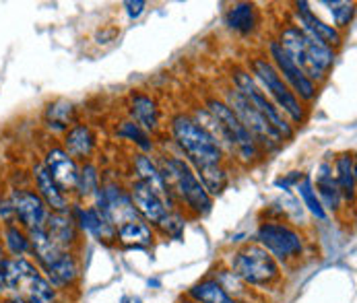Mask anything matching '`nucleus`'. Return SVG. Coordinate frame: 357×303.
Masks as SVG:
<instances>
[{
    "label": "nucleus",
    "mask_w": 357,
    "mask_h": 303,
    "mask_svg": "<svg viewBox=\"0 0 357 303\" xmlns=\"http://www.w3.org/2000/svg\"><path fill=\"white\" fill-rule=\"evenodd\" d=\"M172 132L178 143V147L186 155V163H192L197 169V178L201 180L204 190L211 194H221L227 186V173L221 167L223 149L219 143L211 137L208 130L186 114H180L172 120Z\"/></svg>",
    "instance_id": "f257e3e1"
},
{
    "label": "nucleus",
    "mask_w": 357,
    "mask_h": 303,
    "mask_svg": "<svg viewBox=\"0 0 357 303\" xmlns=\"http://www.w3.org/2000/svg\"><path fill=\"white\" fill-rule=\"evenodd\" d=\"M281 50L287 54V58L306 75L312 83L324 81L326 72L335 64V52L326 48L324 44L314 42L298 27H287L281 31V38L277 42Z\"/></svg>",
    "instance_id": "f03ea898"
},
{
    "label": "nucleus",
    "mask_w": 357,
    "mask_h": 303,
    "mask_svg": "<svg viewBox=\"0 0 357 303\" xmlns=\"http://www.w3.org/2000/svg\"><path fill=\"white\" fill-rule=\"evenodd\" d=\"M161 176L165 182V188L172 196V202L180 201L186 204L195 215L204 217L213 208V199L204 190L201 180L192 171V167L180 159V157H167L161 165Z\"/></svg>",
    "instance_id": "7ed1b4c3"
},
{
    "label": "nucleus",
    "mask_w": 357,
    "mask_h": 303,
    "mask_svg": "<svg viewBox=\"0 0 357 303\" xmlns=\"http://www.w3.org/2000/svg\"><path fill=\"white\" fill-rule=\"evenodd\" d=\"M231 272L250 287H268L279 279V262L260 248L258 244H248L231 258Z\"/></svg>",
    "instance_id": "20e7f679"
},
{
    "label": "nucleus",
    "mask_w": 357,
    "mask_h": 303,
    "mask_svg": "<svg viewBox=\"0 0 357 303\" xmlns=\"http://www.w3.org/2000/svg\"><path fill=\"white\" fill-rule=\"evenodd\" d=\"M256 240L277 262H289L304 254L302 235L285 223H262L256 231Z\"/></svg>",
    "instance_id": "39448f33"
},
{
    "label": "nucleus",
    "mask_w": 357,
    "mask_h": 303,
    "mask_svg": "<svg viewBox=\"0 0 357 303\" xmlns=\"http://www.w3.org/2000/svg\"><path fill=\"white\" fill-rule=\"evenodd\" d=\"M252 72L256 79L262 83V87L266 89V93L277 101V109H283L296 124H302L306 114L300 100L291 93V89L285 85V81L281 79V75L277 72V68L273 66V62H268L266 58H255L252 60Z\"/></svg>",
    "instance_id": "423d86ee"
},
{
    "label": "nucleus",
    "mask_w": 357,
    "mask_h": 303,
    "mask_svg": "<svg viewBox=\"0 0 357 303\" xmlns=\"http://www.w3.org/2000/svg\"><path fill=\"white\" fill-rule=\"evenodd\" d=\"M223 103L234 111V116H236V118L242 122V126L255 137V141L266 145L268 149H277V147L283 143L281 134L262 118V114H260L255 105L246 100L240 91H227Z\"/></svg>",
    "instance_id": "0eeeda50"
},
{
    "label": "nucleus",
    "mask_w": 357,
    "mask_h": 303,
    "mask_svg": "<svg viewBox=\"0 0 357 303\" xmlns=\"http://www.w3.org/2000/svg\"><path fill=\"white\" fill-rule=\"evenodd\" d=\"M234 83H236V91H240L246 100L250 101L252 105H255L256 109L262 114V118L281 134V139L283 141H289V139H294V128L283 120V116H281V111L271 103V101L266 100V93L256 85V81L248 75V72H244V70H240V68H236L234 70Z\"/></svg>",
    "instance_id": "6e6552de"
},
{
    "label": "nucleus",
    "mask_w": 357,
    "mask_h": 303,
    "mask_svg": "<svg viewBox=\"0 0 357 303\" xmlns=\"http://www.w3.org/2000/svg\"><path fill=\"white\" fill-rule=\"evenodd\" d=\"M271 58L275 62L273 66L277 68L279 75H283L281 79L285 81V85L291 89V93L296 98H300V100L304 101H312L316 98V85L287 58V54L281 50V46L277 42L271 44Z\"/></svg>",
    "instance_id": "1a4fd4ad"
},
{
    "label": "nucleus",
    "mask_w": 357,
    "mask_h": 303,
    "mask_svg": "<svg viewBox=\"0 0 357 303\" xmlns=\"http://www.w3.org/2000/svg\"><path fill=\"white\" fill-rule=\"evenodd\" d=\"M10 204L15 210V217L27 227V231L44 229L48 221V206L40 199V194L29 190H15L10 196Z\"/></svg>",
    "instance_id": "9d476101"
},
{
    "label": "nucleus",
    "mask_w": 357,
    "mask_h": 303,
    "mask_svg": "<svg viewBox=\"0 0 357 303\" xmlns=\"http://www.w3.org/2000/svg\"><path fill=\"white\" fill-rule=\"evenodd\" d=\"M296 15H298V21H300V27L298 29H302L307 38H312L318 44H324L331 50L337 48V46H341L343 38H341L339 29H335L333 25H326L322 19H318L312 13V8H310L307 2H298L296 4Z\"/></svg>",
    "instance_id": "9b49d317"
},
{
    "label": "nucleus",
    "mask_w": 357,
    "mask_h": 303,
    "mask_svg": "<svg viewBox=\"0 0 357 303\" xmlns=\"http://www.w3.org/2000/svg\"><path fill=\"white\" fill-rule=\"evenodd\" d=\"M46 171L50 173V178L54 180V184L60 188V192H73L77 186V178H79V167L77 161L60 147H54L46 155L44 161Z\"/></svg>",
    "instance_id": "f8f14e48"
},
{
    "label": "nucleus",
    "mask_w": 357,
    "mask_h": 303,
    "mask_svg": "<svg viewBox=\"0 0 357 303\" xmlns=\"http://www.w3.org/2000/svg\"><path fill=\"white\" fill-rule=\"evenodd\" d=\"M40 272L29 258H4L0 264V295H19L21 287Z\"/></svg>",
    "instance_id": "ddd939ff"
},
{
    "label": "nucleus",
    "mask_w": 357,
    "mask_h": 303,
    "mask_svg": "<svg viewBox=\"0 0 357 303\" xmlns=\"http://www.w3.org/2000/svg\"><path fill=\"white\" fill-rule=\"evenodd\" d=\"M130 201L135 204L137 212L141 215V219H145L153 227H159L163 223V219L169 215L165 202L161 201L151 188H147L139 180L132 182V186H130Z\"/></svg>",
    "instance_id": "4468645a"
},
{
    "label": "nucleus",
    "mask_w": 357,
    "mask_h": 303,
    "mask_svg": "<svg viewBox=\"0 0 357 303\" xmlns=\"http://www.w3.org/2000/svg\"><path fill=\"white\" fill-rule=\"evenodd\" d=\"M70 215H73V219L81 231H87L89 235H93L100 242H116V227L103 217L96 206L83 208L77 204V208Z\"/></svg>",
    "instance_id": "2eb2a0df"
},
{
    "label": "nucleus",
    "mask_w": 357,
    "mask_h": 303,
    "mask_svg": "<svg viewBox=\"0 0 357 303\" xmlns=\"http://www.w3.org/2000/svg\"><path fill=\"white\" fill-rule=\"evenodd\" d=\"M44 231L60 250L66 252H73V246L79 240V227L70 212H50Z\"/></svg>",
    "instance_id": "dca6fc26"
},
{
    "label": "nucleus",
    "mask_w": 357,
    "mask_h": 303,
    "mask_svg": "<svg viewBox=\"0 0 357 303\" xmlns=\"http://www.w3.org/2000/svg\"><path fill=\"white\" fill-rule=\"evenodd\" d=\"M42 274L52 283L54 289H66V287H73L81 274V268H79V260L75 252H62L54 262H52L48 268L42 270Z\"/></svg>",
    "instance_id": "f3484780"
},
{
    "label": "nucleus",
    "mask_w": 357,
    "mask_h": 303,
    "mask_svg": "<svg viewBox=\"0 0 357 303\" xmlns=\"http://www.w3.org/2000/svg\"><path fill=\"white\" fill-rule=\"evenodd\" d=\"M155 240L153 227L145 219H130L116 227V242L126 248H147Z\"/></svg>",
    "instance_id": "a211bd4d"
},
{
    "label": "nucleus",
    "mask_w": 357,
    "mask_h": 303,
    "mask_svg": "<svg viewBox=\"0 0 357 303\" xmlns=\"http://www.w3.org/2000/svg\"><path fill=\"white\" fill-rule=\"evenodd\" d=\"M135 171L139 173V182H143L147 188H151L155 194L165 202V206H174L172 196L165 188V182H163V176L159 171V167L155 165L153 161L147 157V155H135Z\"/></svg>",
    "instance_id": "6ab92c4d"
},
{
    "label": "nucleus",
    "mask_w": 357,
    "mask_h": 303,
    "mask_svg": "<svg viewBox=\"0 0 357 303\" xmlns=\"http://www.w3.org/2000/svg\"><path fill=\"white\" fill-rule=\"evenodd\" d=\"M33 178H36V184H38V190H40V199L46 202V206H50L52 212H70L66 194L60 192V188L54 184V180L50 178V173L46 171L44 165L33 167Z\"/></svg>",
    "instance_id": "aec40b11"
},
{
    "label": "nucleus",
    "mask_w": 357,
    "mask_h": 303,
    "mask_svg": "<svg viewBox=\"0 0 357 303\" xmlns=\"http://www.w3.org/2000/svg\"><path fill=\"white\" fill-rule=\"evenodd\" d=\"M316 188H318V201L322 204V208H331V210H339L341 206V192L339 186L333 178V167L328 163H322L318 169V178H316Z\"/></svg>",
    "instance_id": "412c9836"
},
{
    "label": "nucleus",
    "mask_w": 357,
    "mask_h": 303,
    "mask_svg": "<svg viewBox=\"0 0 357 303\" xmlns=\"http://www.w3.org/2000/svg\"><path fill=\"white\" fill-rule=\"evenodd\" d=\"M93 147H96V137H93V132H91L89 126L79 124V126H75V128H70V130L66 132L64 151L68 153L73 159H75V157H77V159L89 157L91 151H93Z\"/></svg>",
    "instance_id": "4be33fe9"
},
{
    "label": "nucleus",
    "mask_w": 357,
    "mask_h": 303,
    "mask_svg": "<svg viewBox=\"0 0 357 303\" xmlns=\"http://www.w3.org/2000/svg\"><path fill=\"white\" fill-rule=\"evenodd\" d=\"M19 297H23L27 303H58V289L52 287V283L42 272H38L21 287Z\"/></svg>",
    "instance_id": "5701e85b"
},
{
    "label": "nucleus",
    "mask_w": 357,
    "mask_h": 303,
    "mask_svg": "<svg viewBox=\"0 0 357 303\" xmlns=\"http://www.w3.org/2000/svg\"><path fill=\"white\" fill-rule=\"evenodd\" d=\"M188 300L197 303H238L236 297H231L219 283L217 279L208 277L197 283L195 287L188 289Z\"/></svg>",
    "instance_id": "b1692460"
},
{
    "label": "nucleus",
    "mask_w": 357,
    "mask_h": 303,
    "mask_svg": "<svg viewBox=\"0 0 357 303\" xmlns=\"http://www.w3.org/2000/svg\"><path fill=\"white\" fill-rule=\"evenodd\" d=\"M225 23H227L229 29H234V31H238V33H242V36L252 33L256 29V23H258L255 4H250V2L234 4V6L227 10V15H225Z\"/></svg>",
    "instance_id": "393cba45"
},
{
    "label": "nucleus",
    "mask_w": 357,
    "mask_h": 303,
    "mask_svg": "<svg viewBox=\"0 0 357 303\" xmlns=\"http://www.w3.org/2000/svg\"><path fill=\"white\" fill-rule=\"evenodd\" d=\"M130 111H132L135 124H139L145 132L157 128V124H159V107H157V103L149 95L135 93Z\"/></svg>",
    "instance_id": "a878e982"
},
{
    "label": "nucleus",
    "mask_w": 357,
    "mask_h": 303,
    "mask_svg": "<svg viewBox=\"0 0 357 303\" xmlns=\"http://www.w3.org/2000/svg\"><path fill=\"white\" fill-rule=\"evenodd\" d=\"M27 235H29L31 254L36 256V260H38V264H40V268H42V270H44V268H48V266H50L52 262H54L60 254L66 252V250H60V248L52 242L50 238L46 235V231H44V229L29 231Z\"/></svg>",
    "instance_id": "bb28decb"
},
{
    "label": "nucleus",
    "mask_w": 357,
    "mask_h": 303,
    "mask_svg": "<svg viewBox=\"0 0 357 303\" xmlns=\"http://www.w3.org/2000/svg\"><path fill=\"white\" fill-rule=\"evenodd\" d=\"M335 182L339 186V192L341 196L354 201L356 196V159H354V153H345L337 159L335 163Z\"/></svg>",
    "instance_id": "cd10ccee"
},
{
    "label": "nucleus",
    "mask_w": 357,
    "mask_h": 303,
    "mask_svg": "<svg viewBox=\"0 0 357 303\" xmlns=\"http://www.w3.org/2000/svg\"><path fill=\"white\" fill-rule=\"evenodd\" d=\"M2 244H4V250L10 254L13 258H25L27 254H31L29 235L23 229H19L17 225H6L4 227Z\"/></svg>",
    "instance_id": "c85d7f7f"
},
{
    "label": "nucleus",
    "mask_w": 357,
    "mask_h": 303,
    "mask_svg": "<svg viewBox=\"0 0 357 303\" xmlns=\"http://www.w3.org/2000/svg\"><path fill=\"white\" fill-rule=\"evenodd\" d=\"M116 137L135 143L141 151H151L153 149V143L149 141L147 132L139 124H135V122H122L120 128H116Z\"/></svg>",
    "instance_id": "c756f323"
},
{
    "label": "nucleus",
    "mask_w": 357,
    "mask_h": 303,
    "mask_svg": "<svg viewBox=\"0 0 357 303\" xmlns=\"http://www.w3.org/2000/svg\"><path fill=\"white\" fill-rule=\"evenodd\" d=\"M100 188V173L96 169V165L87 163L79 169V178H77V186L75 190L79 192V196H91L96 194V190Z\"/></svg>",
    "instance_id": "7c9ffc66"
},
{
    "label": "nucleus",
    "mask_w": 357,
    "mask_h": 303,
    "mask_svg": "<svg viewBox=\"0 0 357 303\" xmlns=\"http://www.w3.org/2000/svg\"><path fill=\"white\" fill-rule=\"evenodd\" d=\"M73 118V105L66 103V101H58L48 107L46 111V120H48V126L54 130H66L68 128V122Z\"/></svg>",
    "instance_id": "2f4dec72"
},
{
    "label": "nucleus",
    "mask_w": 357,
    "mask_h": 303,
    "mask_svg": "<svg viewBox=\"0 0 357 303\" xmlns=\"http://www.w3.org/2000/svg\"><path fill=\"white\" fill-rule=\"evenodd\" d=\"M298 190H300V194H302V199H304V204L307 206V210H310L316 219L324 221V219H326V210L322 208V204H320L318 196H316V190H314V186H312V180H310V178H304L302 182H298Z\"/></svg>",
    "instance_id": "473e14b6"
},
{
    "label": "nucleus",
    "mask_w": 357,
    "mask_h": 303,
    "mask_svg": "<svg viewBox=\"0 0 357 303\" xmlns=\"http://www.w3.org/2000/svg\"><path fill=\"white\" fill-rule=\"evenodd\" d=\"M326 6H331L333 19H335V29L347 27L356 15V4L354 2H343V0H335V2H324Z\"/></svg>",
    "instance_id": "72a5a7b5"
},
{
    "label": "nucleus",
    "mask_w": 357,
    "mask_h": 303,
    "mask_svg": "<svg viewBox=\"0 0 357 303\" xmlns=\"http://www.w3.org/2000/svg\"><path fill=\"white\" fill-rule=\"evenodd\" d=\"M184 225H186V221H184L180 215L169 212V215L163 219V223L159 225V229H161L165 235H169V238H174V240H180V238H182V231H184Z\"/></svg>",
    "instance_id": "f704fd0d"
},
{
    "label": "nucleus",
    "mask_w": 357,
    "mask_h": 303,
    "mask_svg": "<svg viewBox=\"0 0 357 303\" xmlns=\"http://www.w3.org/2000/svg\"><path fill=\"white\" fill-rule=\"evenodd\" d=\"M0 219L4 225H15V210H13V204L10 201H2L0 202Z\"/></svg>",
    "instance_id": "c9c22d12"
},
{
    "label": "nucleus",
    "mask_w": 357,
    "mask_h": 303,
    "mask_svg": "<svg viewBox=\"0 0 357 303\" xmlns=\"http://www.w3.org/2000/svg\"><path fill=\"white\" fill-rule=\"evenodd\" d=\"M124 6H126V13H128V17L130 19H137L143 10H145V2L143 0H137V2H132V0H128V2H124Z\"/></svg>",
    "instance_id": "e433bc0d"
},
{
    "label": "nucleus",
    "mask_w": 357,
    "mask_h": 303,
    "mask_svg": "<svg viewBox=\"0 0 357 303\" xmlns=\"http://www.w3.org/2000/svg\"><path fill=\"white\" fill-rule=\"evenodd\" d=\"M4 303H27L23 297H19V295H13V297H8Z\"/></svg>",
    "instance_id": "4c0bfd02"
},
{
    "label": "nucleus",
    "mask_w": 357,
    "mask_h": 303,
    "mask_svg": "<svg viewBox=\"0 0 357 303\" xmlns=\"http://www.w3.org/2000/svg\"><path fill=\"white\" fill-rule=\"evenodd\" d=\"M2 260H4V250H2V244H0V264H2Z\"/></svg>",
    "instance_id": "58836bf2"
},
{
    "label": "nucleus",
    "mask_w": 357,
    "mask_h": 303,
    "mask_svg": "<svg viewBox=\"0 0 357 303\" xmlns=\"http://www.w3.org/2000/svg\"><path fill=\"white\" fill-rule=\"evenodd\" d=\"M180 303H197V302H190V300H184V302H180Z\"/></svg>",
    "instance_id": "ea45409f"
},
{
    "label": "nucleus",
    "mask_w": 357,
    "mask_h": 303,
    "mask_svg": "<svg viewBox=\"0 0 357 303\" xmlns=\"http://www.w3.org/2000/svg\"><path fill=\"white\" fill-rule=\"evenodd\" d=\"M122 303H128V300H126V297H124V300H122Z\"/></svg>",
    "instance_id": "a19ab883"
}]
</instances>
